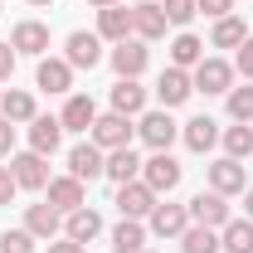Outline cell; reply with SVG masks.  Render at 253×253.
Masks as SVG:
<instances>
[{"label":"cell","instance_id":"obj_42","mask_svg":"<svg viewBox=\"0 0 253 253\" xmlns=\"http://www.w3.org/2000/svg\"><path fill=\"white\" fill-rule=\"evenodd\" d=\"M244 219H253V185L244 190Z\"/></svg>","mask_w":253,"mask_h":253},{"label":"cell","instance_id":"obj_45","mask_svg":"<svg viewBox=\"0 0 253 253\" xmlns=\"http://www.w3.org/2000/svg\"><path fill=\"white\" fill-rule=\"evenodd\" d=\"M0 10H5V0H0Z\"/></svg>","mask_w":253,"mask_h":253},{"label":"cell","instance_id":"obj_36","mask_svg":"<svg viewBox=\"0 0 253 253\" xmlns=\"http://www.w3.org/2000/svg\"><path fill=\"white\" fill-rule=\"evenodd\" d=\"M234 73H244V78L253 83V34L239 44V54H234Z\"/></svg>","mask_w":253,"mask_h":253},{"label":"cell","instance_id":"obj_27","mask_svg":"<svg viewBox=\"0 0 253 253\" xmlns=\"http://www.w3.org/2000/svg\"><path fill=\"white\" fill-rule=\"evenodd\" d=\"M219 249L224 253H253V219H229L219 229Z\"/></svg>","mask_w":253,"mask_h":253},{"label":"cell","instance_id":"obj_4","mask_svg":"<svg viewBox=\"0 0 253 253\" xmlns=\"http://www.w3.org/2000/svg\"><path fill=\"white\" fill-rule=\"evenodd\" d=\"M63 59H68V68H73V73H78V68H97V63L107 59V54H102L97 30H73L68 39H63Z\"/></svg>","mask_w":253,"mask_h":253},{"label":"cell","instance_id":"obj_43","mask_svg":"<svg viewBox=\"0 0 253 253\" xmlns=\"http://www.w3.org/2000/svg\"><path fill=\"white\" fill-rule=\"evenodd\" d=\"M88 5H97V10H107V5H122V0H88Z\"/></svg>","mask_w":253,"mask_h":253},{"label":"cell","instance_id":"obj_25","mask_svg":"<svg viewBox=\"0 0 253 253\" xmlns=\"http://www.w3.org/2000/svg\"><path fill=\"white\" fill-rule=\"evenodd\" d=\"M112 112H122V117L146 112V88H141L136 78H117V88H112Z\"/></svg>","mask_w":253,"mask_h":253},{"label":"cell","instance_id":"obj_33","mask_svg":"<svg viewBox=\"0 0 253 253\" xmlns=\"http://www.w3.org/2000/svg\"><path fill=\"white\" fill-rule=\"evenodd\" d=\"M224 102H229V117H234V122H253V83L229 88V93H224Z\"/></svg>","mask_w":253,"mask_h":253},{"label":"cell","instance_id":"obj_34","mask_svg":"<svg viewBox=\"0 0 253 253\" xmlns=\"http://www.w3.org/2000/svg\"><path fill=\"white\" fill-rule=\"evenodd\" d=\"M34 244L39 239H34L30 229H5L0 234V253H34Z\"/></svg>","mask_w":253,"mask_h":253},{"label":"cell","instance_id":"obj_16","mask_svg":"<svg viewBox=\"0 0 253 253\" xmlns=\"http://www.w3.org/2000/svg\"><path fill=\"white\" fill-rule=\"evenodd\" d=\"M34 88H44V93H73V68H68V59H39V68H34Z\"/></svg>","mask_w":253,"mask_h":253},{"label":"cell","instance_id":"obj_37","mask_svg":"<svg viewBox=\"0 0 253 253\" xmlns=\"http://www.w3.org/2000/svg\"><path fill=\"white\" fill-rule=\"evenodd\" d=\"M195 10H205L210 20H224V15H234V0H195Z\"/></svg>","mask_w":253,"mask_h":253},{"label":"cell","instance_id":"obj_13","mask_svg":"<svg viewBox=\"0 0 253 253\" xmlns=\"http://www.w3.org/2000/svg\"><path fill=\"white\" fill-rule=\"evenodd\" d=\"M10 49H15V54H30V59H44V54H49V25L20 20L15 34H10Z\"/></svg>","mask_w":253,"mask_h":253},{"label":"cell","instance_id":"obj_14","mask_svg":"<svg viewBox=\"0 0 253 253\" xmlns=\"http://www.w3.org/2000/svg\"><path fill=\"white\" fill-rule=\"evenodd\" d=\"M107 170V151L93 146V141H78L73 151H68V175H78V180H97Z\"/></svg>","mask_w":253,"mask_h":253},{"label":"cell","instance_id":"obj_18","mask_svg":"<svg viewBox=\"0 0 253 253\" xmlns=\"http://www.w3.org/2000/svg\"><path fill=\"white\" fill-rule=\"evenodd\" d=\"M210 190H219V195H244V190H249V180H244V161L219 156L214 166H210Z\"/></svg>","mask_w":253,"mask_h":253},{"label":"cell","instance_id":"obj_32","mask_svg":"<svg viewBox=\"0 0 253 253\" xmlns=\"http://www.w3.org/2000/svg\"><path fill=\"white\" fill-rule=\"evenodd\" d=\"M200 59H205V44H200L195 34H175V39H170V63H175V68H195Z\"/></svg>","mask_w":253,"mask_h":253},{"label":"cell","instance_id":"obj_10","mask_svg":"<svg viewBox=\"0 0 253 253\" xmlns=\"http://www.w3.org/2000/svg\"><path fill=\"white\" fill-rule=\"evenodd\" d=\"M195 93V78H190V68H161V78H156V97H161V107L170 112V107H180L185 97Z\"/></svg>","mask_w":253,"mask_h":253},{"label":"cell","instance_id":"obj_19","mask_svg":"<svg viewBox=\"0 0 253 253\" xmlns=\"http://www.w3.org/2000/svg\"><path fill=\"white\" fill-rule=\"evenodd\" d=\"M180 141H185L195 156H205V151L219 146V122H214V117H190V122L180 126Z\"/></svg>","mask_w":253,"mask_h":253},{"label":"cell","instance_id":"obj_20","mask_svg":"<svg viewBox=\"0 0 253 253\" xmlns=\"http://www.w3.org/2000/svg\"><path fill=\"white\" fill-rule=\"evenodd\" d=\"M97 39H102V44H122V39H131V10H126V5L97 10Z\"/></svg>","mask_w":253,"mask_h":253},{"label":"cell","instance_id":"obj_8","mask_svg":"<svg viewBox=\"0 0 253 253\" xmlns=\"http://www.w3.org/2000/svg\"><path fill=\"white\" fill-rule=\"evenodd\" d=\"M136 136L151 146V151H170V141L180 136V126L170 122V112L156 107V112H141V122H136Z\"/></svg>","mask_w":253,"mask_h":253},{"label":"cell","instance_id":"obj_28","mask_svg":"<svg viewBox=\"0 0 253 253\" xmlns=\"http://www.w3.org/2000/svg\"><path fill=\"white\" fill-rule=\"evenodd\" d=\"M244 39H249V30H244L239 15H224V20H214V30H210V44L214 49H239Z\"/></svg>","mask_w":253,"mask_h":253},{"label":"cell","instance_id":"obj_11","mask_svg":"<svg viewBox=\"0 0 253 253\" xmlns=\"http://www.w3.org/2000/svg\"><path fill=\"white\" fill-rule=\"evenodd\" d=\"M166 30H170V20H166V10H161L156 0H136V10H131V34L136 39H166Z\"/></svg>","mask_w":253,"mask_h":253},{"label":"cell","instance_id":"obj_35","mask_svg":"<svg viewBox=\"0 0 253 253\" xmlns=\"http://www.w3.org/2000/svg\"><path fill=\"white\" fill-rule=\"evenodd\" d=\"M161 10H166V20L170 25H190L200 10H195V0H161Z\"/></svg>","mask_w":253,"mask_h":253},{"label":"cell","instance_id":"obj_9","mask_svg":"<svg viewBox=\"0 0 253 253\" xmlns=\"http://www.w3.org/2000/svg\"><path fill=\"white\" fill-rule=\"evenodd\" d=\"M10 175H15L20 190H44L49 185V156H39V151H15V156H10Z\"/></svg>","mask_w":253,"mask_h":253},{"label":"cell","instance_id":"obj_5","mask_svg":"<svg viewBox=\"0 0 253 253\" xmlns=\"http://www.w3.org/2000/svg\"><path fill=\"white\" fill-rule=\"evenodd\" d=\"M185 210H190V224H205V229H224L234 219L229 214V195H219V190H200Z\"/></svg>","mask_w":253,"mask_h":253},{"label":"cell","instance_id":"obj_30","mask_svg":"<svg viewBox=\"0 0 253 253\" xmlns=\"http://www.w3.org/2000/svg\"><path fill=\"white\" fill-rule=\"evenodd\" d=\"M180 253H219V229L190 224L185 234H180Z\"/></svg>","mask_w":253,"mask_h":253},{"label":"cell","instance_id":"obj_7","mask_svg":"<svg viewBox=\"0 0 253 253\" xmlns=\"http://www.w3.org/2000/svg\"><path fill=\"white\" fill-rule=\"evenodd\" d=\"M141 180L156 190V195H170V190L180 185V161L170 156V151H151V156L141 161Z\"/></svg>","mask_w":253,"mask_h":253},{"label":"cell","instance_id":"obj_21","mask_svg":"<svg viewBox=\"0 0 253 253\" xmlns=\"http://www.w3.org/2000/svg\"><path fill=\"white\" fill-rule=\"evenodd\" d=\"M59 122H63V131H88V126L97 122V102H93L88 93H68Z\"/></svg>","mask_w":253,"mask_h":253},{"label":"cell","instance_id":"obj_23","mask_svg":"<svg viewBox=\"0 0 253 253\" xmlns=\"http://www.w3.org/2000/svg\"><path fill=\"white\" fill-rule=\"evenodd\" d=\"M0 117H5V122H34V117H39V107H34V93H25V88H5V93H0Z\"/></svg>","mask_w":253,"mask_h":253},{"label":"cell","instance_id":"obj_41","mask_svg":"<svg viewBox=\"0 0 253 253\" xmlns=\"http://www.w3.org/2000/svg\"><path fill=\"white\" fill-rule=\"evenodd\" d=\"M49 253H88V244H73V239H54Z\"/></svg>","mask_w":253,"mask_h":253},{"label":"cell","instance_id":"obj_24","mask_svg":"<svg viewBox=\"0 0 253 253\" xmlns=\"http://www.w3.org/2000/svg\"><path fill=\"white\" fill-rule=\"evenodd\" d=\"M59 141H63V122H59V117H34V122H30V151L54 156Z\"/></svg>","mask_w":253,"mask_h":253},{"label":"cell","instance_id":"obj_40","mask_svg":"<svg viewBox=\"0 0 253 253\" xmlns=\"http://www.w3.org/2000/svg\"><path fill=\"white\" fill-rule=\"evenodd\" d=\"M5 156H15V122L0 117V161H5Z\"/></svg>","mask_w":253,"mask_h":253},{"label":"cell","instance_id":"obj_1","mask_svg":"<svg viewBox=\"0 0 253 253\" xmlns=\"http://www.w3.org/2000/svg\"><path fill=\"white\" fill-rule=\"evenodd\" d=\"M131 136H136V126H131V117H122V112H97V122L88 126V141L102 146V151L131 146Z\"/></svg>","mask_w":253,"mask_h":253},{"label":"cell","instance_id":"obj_2","mask_svg":"<svg viewBox=\"0 0 253 253\" xmlns=\"http://www.w3.org/2000/svg\"><path fill=\"white\" fill-rule=\"evenodd\" d=\"M190 78H195V93H205V97H224L229 88H234V63H224V59H205L190 68Z\"/></svg>","mask_w":253,"mask_h":253},{"label":"cell","instance_id":"obj_22","mask_svg":"<svg viewBox=\"0 0 253 253\" xmlns=\"http://www.w3.org/2000/svg\"><path fill=\"white\" fill-rule=\"evenodd\" d=\"M97 234H102V214L97 210H73V214H63V239H73V244H93Z\"/></svg>","mask_w":253,"mask_h":253},{"label":"cell","instance_id":"obj_31","mask_svg":"<svg viewBox=\"0 0 253 253\" xmlns=\"http://www.w3.org/2000/svg\"><path fill=\"white\" fill-rule=\"evenodd\" d=\"M141 244H146V224L141 219H122L112 229V249L117 253H141Z\"/></svg>","mask_w":253,"mask_h":253},{"label":"cell","instance_id":"obj_39","mask_svg":"<svg viewBox=\"0 0 253 253\" xmlns=\"http://www.w3.org/2000/svg\"><path fill=\"white\" fill-rule=\"evenodd\" d=\"M20 195V185H15V175H10V166H0V205H10Z\"/></svg>","mask_w":253,"mask_h":253},{"label":"cell","instance_id":"obj_6","mask_svg":"<svg viewBox=\"0 0 253 253\" xmlns=\"http://www.w3.org/2000/svg\"><path fill=\"white\" fill-rule=\"evenodd\" d=\"M107 63H112V73L117 78H141L146 73V63H151V54H146V39H122V44H112V54H107Z\"/></svg>","mask_w":253,"mask_h":253},{"label":"cell","instance_id":"obj_26","mask_svg":"<svg viewBox=\"0 0 253 253\" xmlns=\"http://www.w3.org/2000/svg\"><path fill=\"white\" fill-rule=\"evenodd\" d=\"M102 175L117 180V185H126V180L141 175V156H136L131 146H117V151H107V170H102Z\"/></svg>","mask_w":253,"mask_h":253},{"label":"cell","instance_id":"obj_17","mask_svg":"<svg viewBox=\"0 0 253 253\" xmlns=\"http://www.w3.org/2000/svg\"><path fill=\"white\" fill-rule=\"evenodd\" d=\"M25 229H30L34 239L54 244V239L63 234V214L54 210V205H49V200H44V205H30V210H25Z\"/></svg>","mask_w":253,"mask_h":253},{"label":"cell","instance_id":"obj_46","mask_svg":"<svg viewBox=\"0 0 253 253\" xmlns=\"http://www.w3.org/2000/svg\"><path fill=\"white\" fill-rule=\"evenodd\" d=\"M141 253H151V249H141Z\"/></svg>","mask_w":253,"mask_h":253},{"label":"cell","instance_id":"obj_3","mask_svg":"<svg viewBox=\"0 0 253 253\" xmlns=\"http://www.w3.org/2000/svg\"><path fill=\"white\" fill-rule=\"evenodd\" d=\"M161 205V195L141 175L136 180H126V185H117V210H122V219H151V210Z\"/></svg>","mask_w":253,"mask_h":253},{"label":"cell","instance_id":"obj_15","mask_svg":"<svg viewBox=\"0 0 253 253\" xmlns=\"http://www.w3.org/2000/svg\"><path fill=\"white\" fill-rule=\"evenodd\" d=\"M146 229H151L156 239H180V234L190 229V210L185 205H156L151 219H146Z\"/></svg>","mask_w":253,"mask_h":253},{"label":"cell","instance_id":"obj_44","mask_svg":"<svg viewBox=\"0 0 253 253\" xmlns=\"http://www.w3.org/2000/svg\"><path fill=\"white\" fill-rule=\"evenodd\" d=\"M30 5H49V0H30Z\"/></svg>","mask_w":253,"mask_h":253},{"label":"cell","instance_id":"obj_29","mask_svg":"<svg viewBox=\"0 0 253 253\" xmlns=\"http://www.w3.org/2000/svg\"><path fill=\"white\" fill-rule=\"evenodd\" d=\"M219 141H224V156L249 161L253 156V122H239V126H229V131H219Z\"/></svg>","mask_w":253,"mask_h":253},{"label":"cell","instance_id":"obj_38","mask_svg":"<svg viewBox=\"0 0 253 253\" xmlns=\"http://www.w3.org/2000/svg\"><path fill=\"white\" fill-rule=\"evenodd\" d=\"M15 59H20V54H15V49L0 39V83H10V73H15Z\"/></svg>","mask_w":253,"mask_h":253},{"label":"cell","instance_id":"obj_12","mask_svg":"<svg viewBox=\"0 0 253 253\" xmlns=\"http://www.w3.org/2000/svg\"><path fill=\"white\" fill-rule=\"evenodd\" d=\"M44 190H49V205H54L59 214H73V210H83V205H88V190H83L78 175H54Z\"/></svg>","mask_w":253,"mask_h":253}]
</instances>
